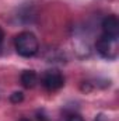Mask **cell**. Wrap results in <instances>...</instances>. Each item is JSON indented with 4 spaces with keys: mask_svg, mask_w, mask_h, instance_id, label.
I'll return each mask as SVG.
<instances>
[{
    "mask_svg": "<svg viewBox=\"0 0 119 121\" xmlns=\"http://www.w3.org/2000/svg\"><path fill=\"white\" fill-rule=\"evenodd\" d=\"M42 86L49 91H56L64 85V78L58 69H49L42 75Z\"/></svg>",
    "mask_w": 119,
    "mask_h": 121,
    "instance_id": "obj_3",
    "label": "cell"
},
{
    "mask_svg": "<svg viewBox=\"0 0 119 121\" xmlns=\"http://www.w3.org/2000/svg\"><path fill=\"white\" fill-rule=\"evenodd\" d=\"M3 39H4V32H3V30L0 28V45H1V42H3Z\"/></svg>",
    "mask_w": 119,
    "mask_h": 121,
    "instance_id": "obj_8",
    "label": "cell"
},
{
    "mask_svg": "<svg viewBox=\"0 0 119 121\" xmlns=\"http://www.w3.org/2000/svg\"><path fill=\"white\" fill-rule=\"evenodd\" d=\"M14 45H16V51L18 52V55H21L24 58L34 56L39 49V44H38L36 37L30 31L20 32L14 39Z\"/></svg>",
    "mask_w": 119,
    "mask_h": 121,
    "instance_id": "obj_1",
    "label": "cell"
},
{
    "mask_svg": "<svg viewBox=\"0 0 119 121\" xmlns=\"http://www.w3.org/2000/svg\"><path fill=\"white\" fill-rule=\"evenodd\" d=\"M23 99H24V96H23L21 91H14L10 96V101L11 103H20V101H23Z\"/></svg>",
    "mask_w": 119,
    "mask_h": 121,
    "instance_id": "obj_6",
    "label": "cell"
},
{
    "mask_svg": "<svg viewBox=\"0 0 119 121\" xmlns=\"http://www.w3.org/2000/svg\"><path fill=\"white\" fill-rule=\"evenodd\" d=\"M98 121H101V118H99V120H98Z\"/></svg>",
    "mask_w": 119,
    "mask_h": 121,
    "instance_id": "obj_10",
    "label": "cell"
},
{
    "mask_svg": "<svg viewBox=\"0 0 119 121\" xmlns=\"http://www.w3.org/2000/svg\"><path fill=\"white\" fill-rule=\"evenodd\" d=\"M97 51L98 54L105 59H116L118 58V39L108 38L105 35H101V38L97 41Z\"/></svg>",
    "mask_w": 119,
    "mask_h": 121,
    "instance_id": "obj_2",
    "label": "cell"
},
{
    "mask_svg": "<svg viewBox=\"0 0 119 121\" xmlns=\"http://www.w3.org/2000/svg\"><path fill=\"white\" fill-rule=\"evenodd\" d=\"M102 35L108 38L118 39L119 37V21L116 16H108L102 21Z\"/></svg>",
    "mask_w": 119,
    "mask_h": 121,
    "instance_id": "obj_4",
    "label": "cell"
},
{
    "mask_svg": "<svg viewBox=\"0 0 119 121\" xmlns=\"http://www.w3.org/2000/svg\"><path fill=\"white\" fill-rule=\"evenodd\" d=\"M21 85L25 87V89H32L35 87V85L38 83V75L34 72V70H24L21 73Z\"/></svg>",
    "mask_w": 119,
    "mask_h": 121,
    "instance_id": "obj_5",
    "label": "cell"
},
{
    "mask_svg": "<svg viewBox=\"0 0 119 121\" xmlns=\"http://www.w3.org/2000/svg\"><path fill=\"white\" fill-rule=\"evenodd\" d=\"M20 121H30V120H28V118H21Z\"/></svg>",
    "mask_w": 119,
    "mask_h": 121,
    "instance_id": "obj_9",
    "label": "cell"
},
{
    "mask_svg": "<svg viewBox=\"0 0 119 121\" xmlns=\"http://www.w3.org/2000/svg\"><path fill=\"white\" fill-rule=\"evenodd\" d=\"M66 121H84V118L81 117V116H79V114H70Z\"/></svg>",
    "mask_w": 119,
    "mask_h": 121,
    "instance_id": "obj_7",
    "label": "cell"
}]
</instances>
